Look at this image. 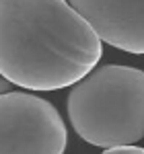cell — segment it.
<instances>
[{"mask_svg":"<svg viewBox=\"0 0 144 154\" xmlns=\"http://www.w3.org/2000/svg\"><path fill=\"white\" fill-rule=\"evenodd\" d=\"M68 130L58 109L33 93L0 95V154H64Z\"/></svg>","mask_w":144,"mask_h":154,"instance_id":"3","label":"cell"},{"mask_svg":"<svg viewBox=\"0 0 144 154\" xmlns=\"http://www.w3.org/2000/svg\"><path fill=\"white\" fill-rule=\"evenodd\" d=\"M68 119L86 144L113 148L144 138V70L109 64L72 86Z\"/></svg>","mask_w":144,"mask_h":154,"instance_id":"2","label":"cell"},{"mask_svg":"<svg viewBox=\"0 0 144 154\" xmlns=\"http://www.w3.org/2000/svg\"><path fill=\"white\" fill-rule=\"evenodd\" d=\"M101 154H144V148L136 146V144H124V146H113V148H105Z\"/></svg>","mask_w":144,"mask_h":154,"instance_id":"5","label":"cell"},{"mask_svg":"<svg viewBox=\"0 0 144 154\" xmlns=\"http://www.w3.org/2000/svg\"><path fill=\"white\" fill-rule=\"evenodd\" d=\"M107 45L144 54V0H68Z\"/></svg>","mask_w":144,"mask_h":154,"instance_id":"4","label":"cell"},{"mask_svg":"<svg viewBox=\"0 0 144 154\" xmlns=\"http://www.w3.org/2000/svg\"><path fill=\"white\" fill-rule=\"evenodd\" d=\"M103 58L101 37L68 0H0V78L27 91L74 86Z\"/></svg>","mask_w":144,"mask_h":154,"instance_id":"1","label":"cell"}]
</instances>
